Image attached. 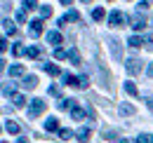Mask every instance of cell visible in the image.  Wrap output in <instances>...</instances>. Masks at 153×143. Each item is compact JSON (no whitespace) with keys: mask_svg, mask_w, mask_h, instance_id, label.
I'll use <instances>...</instances> for the list:
<instances>
[{"mask_svg":"<svg viewBox=\"0 0 153 143\" xmlns=\"http://www.w3.org/2000/svg\"><path fill=\"white\" fill-rule=\"evenodd\" d=\"M2 94L5 96H12L14 94V85H2Z\"/></svg>","mask_w":153,"mask_h":143,"instance_id":"31","label":"cell"},{"mask_svg":"<svg viewBox=\"0 0 153 143\" xmlns=\"http://www.w3.org/2000/svg\"><path fill=\"white\" fill-rule=\"evenodd\" d=\"M5 129H7L10 134H19V125H17L14 120H7V122H5Z\"/></svg>","mask_w":153,"mask_h":143,"instance_id":"18","label":"cell"},{"mask_svg":"<svg viewBox=\"0 0 153 143\" xmlns=\"http://www.w3.org/2000/svg\"><path fill=\"white\" fill-rule=\"evenodd\" d=\"M47 42L50 45H61V33L59 31H50L47 33Z\"/></svg>","mask_w":153,"mask_h":143,"instance_id":"13","label":"cell"},{"mask_svg":"<svg viewBox=\"0 0 153 143\" xmlns=\"http://www.w3.org/2000/svg\"><path fill=\"white\" fill-rule=\"evenodd\" d=\"M2 143H7V141H2Z\"/></svg>","mask_w":153,"mask_h":143,"instance_id":"45","label":"cell"},{"mask_svg":"<svg viewBox=\"0 0 153 143\" xmlns=\"http://www.w3.org/2000/svg\"><path fill=\"white\" fill-rule=\"evenodd\" d=\"M12 103H14V108H21L26 103V96L24 94H12Z\"/></svg>","mask_w":153,"mask_h":143,"instance_id":"16","label":"cell"},{"mask_svg":"<svg viewBox=\"0 0 153 143\" xmlns=\"http://www.w3.org/2000/svg\"><path fill=\"white\" fill-rule=\"evenodd\" d=\"M5 71V61H2V59H0V73Z\"/></svg>","mask_w":153,"mask_h":143,"instance_id":"40","label":"cell"},{"mask_svg":"<svg viewBox=\"0 0 153 143\" xmlns=\"http://www.w3.org/2000/svg\"><path fill=\"white\" fill-rule=\"evenodd\" d=\"M5 49H7V40H5V38H0V52H5Z\"/></svg>","mask_w":153,"mask_h":143,"instance_id":"37","label":"cell"},{"mask_svg":"<svg viewBox=\"0 0 153 143\" xmlns=\"http://www.w3.org/2000/svg\"><path fill=\"white\" fill-rule=\"evenodd\" d=\"M71 117H73V120H85V110L76 106L73 110H71Z\"/></svg>","mask_w":153,"mask_h":143,"instance_id":"19","label":"cell"},{"mask_svg":"<svg viewBox=\"0 0 153 143\" xmlns=\"http://www.w3.org/2000/svg\"><path fill=\"white\" fill-rule=\"evenodd\" d=\"M50 94H52V96H59V94H61V89H59L57 85H52V87H50Z\"/></svg>","mask_w":153,"mask_h":143,"instance_id":"35","label":"cell"},{"mask_svg":"<svg viewBox=\"0 0 153 143\" xmlns=\"http://www.w3.org/2000/svg\"><path fill=\"white\" fill-rule=\"evenodd\" d=\"M17 143H28V141H26V139H19V141H17Z\"/></svg>","mask_w":153,"mask_h":143,"instance_id":"42","label":"cell"},{"mask_svg":"<svg viewBox=\"0 0 153 143\" xmlns=\"http://www.w3.org/2000/svg\"><path fill=\"white\" fill-rule=\"evenodd\" d=\"M120 143H132V141H127V139H120Z\"/></svg>","mask_w":153,"mask_h":143,"instance_id":"41","label":"cell"},{"mask_svg":"<svg viewBox=\"0 0 153 143\" xmlns=\"http://www.w3.org/2000/svg\"><path fill=\"white\" fill-rule=\"evenodd\" d=\"M120 115H134V106L132 103H123L120 106Z\"/></svg>","mask_w":153,"mask_h":143,"instance_id":"21","label":"cell"},{"mask_svg":"<svg viewBox=\"0 0 153 143\" xmlns=\"http://www.w3.org/2000/svg\"><path fill=\"white\" fill-rule=\"evenodd\" d=\"M42 71L47 73V75H61L59 66H54V63H42Z\"/></svg>","mask_w":153,"mask_h":143,"instance_id":"15","label":"cell"},{"mask_svg":"<svg viewBox=\"0 0 153 143\" xmlns=\"http://www.w3.org/2000/svg\"><path fill=\"white\" fill-rule=\"evenodd\" d=\"M90 134H92L90 127H80V129L76 131V136H78V141H80V143H87V141H90Z\"/></svg>","mask_w":153,"mask_h":143,"instance_id":"9","label":"cell"},{"mask_svg":"<svg viewBox=\"0 0 153 143\" xmlns=\"http://www.w3.org/2000/svg\"><path fill=\"white\" fill-rule=\"evenodd\" d=\"M66 56H68V52H66V49H61V47H57V49H54V59H66Z\"/></svg>","mask_w":153,"mask_h":143,"instance_id":"30","label":"cell"},{"mask_svg":"<svg viewBox=\"0 0 153 143\" xmlns=\"http://www.w3.org/2000/svg\"><path fill=\"white\" fill-rule=\"evenodd\" d=\"M64 85H68V87H80V89H82V77H76V75H71V73H66V75H64Z\"/></svg>","mask_w":153,"mask_h":143,"instance_id":"7","label":"cell"},{"mask_svg":"<svg viewBox=\"0 0 153 143\" xmlns=\"http://www.w3.org/2000/svg\"><path fill=\"white\" fill-rule=\"evenodd\" d=\"M71 136H73V131H71V129H59V139H61V141H68Z\"/></svg>","mask_w":153,"mask_h":143,"instance_id":"25","label":"cell"},{"mask_svg":"<svg viewBox=\"0 0 153 143\" xmlns=\"http://www.w3.org/2000/svg\"><path fill=\"white\" fill-rule=\"evenodd\" d=\"M28 35L31 38H40L42 35V19H33L28 24Z\"/></svg>","mask_w":153,"mask_h":143,"instance_id":"5","label":"cell"},{"mask_svg":"<svg viewBox=\"0 0 153 143\" xmlns=\"http://www.w3.org/2000/svg\"><path fill=\"white\" fill-rule=\"evenodd\" d=\"M149 108H151V110H153V99H151V101H149Z\"/></svg>","mask_w":153,"mask_h":143,"instance_id":"43","label":"cell"},{"mask_svg":"<svg viewBox=\"0 0 153 143\" xmlns=\"http://www.w3.org/2000/svg\"><path fill=\"white\" fill-rule=\"evenodd\" d=\"M76 108V99H61L59 101V110H73Z\"/></svg>","mask_w":153,"mask_h":143,"instance_id":"12","label":"cell"},{"mask_svg":"<svg viewBox=\"0 0 153 143\" xmlns=\"http://www.w3.org/2000/svg\"><path fill=\"white\" fill-rule=\"evenodd\" d=\"M130 26H132L134 31H141V28H146V17H144V12H134L132 17H130Z\"/></svg>","mask_w":153,"mask_h":143,"instance_id":"2","label":"cell"},{"mask_svg":"<svg viewBox=\"0 0 153 143\" xmlns=\"http://www.w3.org/2000/svg\"><path fill=\"white\" fill-rule=\"evenodd\" d=\"M149 75L153 77V63H149Z\"/></svg>","mask_w":153,"mask_h":143,"instance_id":"39","label":"cell"},{"mask_svg":"<svg viewBox=\"0 0 153 143\" xmlns=\"http://www.w3.org/2000/svg\"><path fill=\"white\" fill-rule=\"evenodd\" d=\"M47 17H52V7L50 5H42L40 7V19H47Z\"/></svg>","mask_w":153,"mask_h":143,"instance_id":"24","label":"cell"},{"mask_svg":"<svg viewBox=\"0 0 153 143\" xmlns=\"http://www.w3.org/2000/svg\"><path fill=\"white\" fill-rule=\"evenodd\" d=\"M10 75H12V77H19V75H24V66H21V63L10 66Z\"/></svg>","mask_w":153,"mask_h":143,"instance_id":"17","label":"cell"},{"mask_svg":"<svg viewBox=\"0 0 153 143\" xmlns=\"http://www.w3.org/2000/svg\"><path fill=\"white\" fill-rule=\"evenodd\" d=\"M125 91H127L130 96H137V94H139V89H137L134 82H125Z\"/></svg>","mask_w":153,"mask_h":143,"instance_id":"22","label":"cell"},{"mask_svg":"<svg viewBox=\"0 0 153 143\" xmlns=\"http://www.w3.org/2000/svg\"><path fill=\"white\" fill-rule=\"evenodd\" d=\"M144 45H146V47H149V49L153 52V35H146V40H144Z\"/></svg>","mask_w":153,"mask_h":143,"instance_id":"33","label":"cell"},{"mask_svg":"<svg viewBox=\"0 0 153 143\" xmlns=\"http://www.w3.org/2000/svg\"><path fill=\"white\" fill-rule=\"evenodd\" d=\"M26 54H28L31 59H38V56H40V47H28V52H26Z\"/></svg>","mask_w":153,"mask_h":143,"instance_id":"29","label":"cell"},{"mask_svg":"<svg viewBox=\"0 0 153 143\" xmlns=\"http://www.w3.org/2000/svg\"><path fill=\"white\" fill-rule=\"evenodd\" d=\"M108 49H111V54H113L115 61H120L123 59V49H120V42L115 40V38H108Z\"/></svg>","mask_w":153,"mask_h":143,"instance_id":"6","label":"cell"},{"mask_svg":"<svg viewBox=\"0 0 153 143\" xmlns=\"http://www.w3.org/2000/svg\"><path fill=\"white\" fill-rule=\"evenodd\" d=\"M21 87H24V89H36V87H38V77H36V75H26L24 82H21Z\"/></svg>","mask_w":153,"mask_h":143,"instance_id":"8","label":"cell"},{"mask_svg":"<svg viewBox=\"0 0 153 143\" xmlns=\"http://www.w3.org/2000/svg\"><path fill=\"white\" fill-rule=\"evenodd\" d=\"M38 7V0H24V10L26 12H31V10H36Z\"/></svg>","mask_w":153,"mask_h":143,"instance_id":"26","label":"cell"},{"mask_svg":"<svg viewBox=\"0 0 153 143\" xmlns=\"http://www.w3.org/2000/svg\"><path fill=\"white\" fill-rule=\"evenodd\" d=\"M127 45L137 49V47H141V45H144V40H141V38H139V35H132V38H130V40H127Z\"/></svg>","mask_w":153,"mask_h":143,"instance_id":"20","label":"cell"},{"mask_svg":"<svg viewBox=\"0 0 153 143\" xmlns=\"http://www.w3.org/2000/svg\"><path fill=\"white\" fill-rule=\"evenodd\" d=\"M68 61L73 63V66H80L82 61H80V52H78V47H71L68 49Z\"/></svg>","mask_w":153,"mask_h":143,"instance_id":"11","label":"cell"},{"mask_svg":"<svg viewBox=\"0 0 153 143\" xmlns=\"http://www.w3.org/2000/svg\"><path fill=\"white\" fill-rule=\"evenodd\" d=\"M125 68L130 75H139L141 68H144V61H139V59H127V63H125Z\"/></svg>","mask_w":153,"mask_h":143,"instance_id":"4","label":"cell"},{"mask_svg":"<svg viewBox=\"0 0 153 143\" xmlns=\"http://www.w3.org/2000/svg\"><path fill=\"white\" fill-rule=\"evenodd\" d=\"M45 108H47V103H45L42 99H33V101L28 103V120H36L38 115H42Z\"/></svg>","mask_w":153,"mask_h":143,"instance_id":"1","label":"cell"},{"mask_svg":"<svg viewBox=\"0 0 153 143\" xmlns=\"http://www.w3.org/2000/svg\"><path fill=\"white\" fill-rule=\"evenodd\" d=\"M137 143H153V136H149V134H141V136L137 139Z\"/></svg>","mask_w":153,"mask_h":143,"instance_id":"32","label":"cell"},{"mask_svg":"<svg viewBox=\"0 0 153 143\" xmlns=\"http://www.w3.org/2000/svg\"><path fill=\"white\" fill-rule=\"evenodd\" d=\"M17 21H19V24H26V10H24V12H19V14H17Z\"/></svg>","mask_w":153,"mask_h":143,"instance_id":"34","label":"cell"},{"mask_svg":"<svg viewBox=\"0 0 153 143\" xmlns=\"http://www.w3.org/2000/svg\"><path fill=\"white\" fill-rule=\"evenodd\" d=\"M137 7H139V12H144V10H146V7H149V2H146V0H141V2H139V5H137Z\"/></svg>","mask_w":153,"mask_h":143,"instance_id":"36","label":"cell"},{"mask_svg":"<svg viewBox=\"0 0 153 143\" xmlns=\"http://www.w3.org/2000/svg\"><path fill=\"white\" fill-rule=\"evenodd\" d=\"M26 52H28V49H26L24 45H14V47H12V54H14V56H24Z\"/></svg>","mask_w":153,"mask_h":143,"instance_id":"23","label":"cell"},{"mask_svg":"<svg viewBox=\"0 0 153 143\" xmlns=\"http://www.w3.org/2000/svg\"><path fill=\"white\" fill-rule=\"evenodd\" d=\"M5 31H7L10 35H17V26H14L12 21H5Z\"/></svg>","mask_w":153,"mask_h":143,"instance_id":"28","label":"cell"},{"mask_svg":"<svg viewBox=\"0 0 153 143\" xmlns=\"http://www.w3.org/2000/svg\"><path fill=\"white\" fill-rule=\"evenodd\" d=\"M78 19H80V14H78L76 10H71V12L66 14V17H61V19H59V26H66L68 21H78Z\"/></svg>","mask_w":153,"mask_h":143,"instance_id":"10","label":"cell"},{"mask_svg":"<svg viewBox=\"0 0 153 143\" xmlns=\"http://www.w3.org/2000/svg\"><path fill=\"white\" fill-rule=\"evenodd\" d=\"M45 129H47V131H59L57 117H47V120H45Z\"/></svg>","mask_w":153,"mask_h":143,"instance_id":"14","label":"cell"},{"mask_svg":"<svg viewBox=\"0 0 153 143\" xmlns=\"http://www.w3.org/2000/svg\"><path fill=\"white\" fill-rule=\"evenodd\" d=\"M61 5H66V7H68V5H73V0H61Z\"/></svg>","mask_w":153,"mask_h":143,"instance_id":"38","label":"cell"},{"mask_svg":"<svg viewBox=\"0 0 153 143\" xmlns=\"http://www.w3.org/2000/svg\"><path fill=\"white\" fill-rule=\"evenodd\" d=\"M130 19H127V14H123L120 10H115V12H111V17H108V24L113 26V28H120L123 24H127Z\"/></svg>","mask_w":153,"mask_h":143,"instance_id":"3","label":"cell"},{"mask_svg":"<svg viewBox=\"0 0 153 143\" xmlns=\"http://www.w3.org/2000/svg\"><path fill=\"white\" fill-rule=\"evenodd\" d=\"M92 19H94V21H101V19H104V7H94V12H92Z\"/></svg>","mask_w":153,"mask_h":143,"instance_id":"27","label":"cell"},{"mask_svg":"<svg viewBox=\"0 0 153 143\" xmlns=\"http://www.w3.org/2000/svg\"><path fill=\"white\" fill-rule=\"evenodd\" d=\"M82 2H90V0H82Z\"/></svg>","mask_w":153,"mask_h":143,"instance_id":"44","label":"cell"}]
</instances>
